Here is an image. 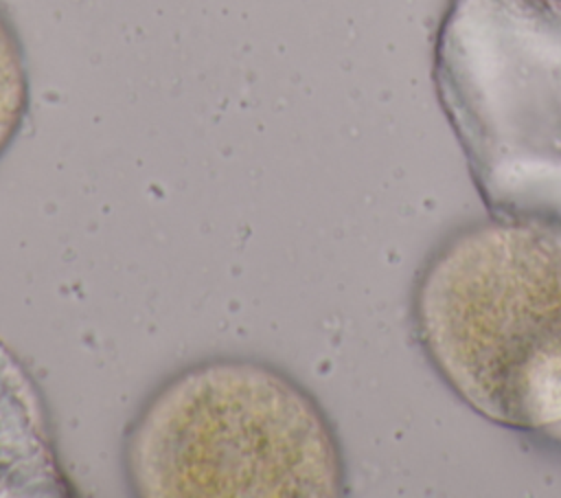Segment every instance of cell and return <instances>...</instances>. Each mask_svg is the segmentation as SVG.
I'll return each mask as SVG.
<instances>
[{
    "mask_svg": "<svg viewBox=\"0 0 561 498\" xmlns=\"http://www.w3.org/2000/svg\"><path fill=\"white\" fill-rule=\"evenodd\" d=\"M121 465L142 498H335L346 472L316 397L276 364L215 355L178 369L125 428Z\"/></svg>",
    "mask_w": 561,
    "mask_h": 498,
    "instance_id": "cell-1",
    "label": "cell"
},
{
    "mask_svg": "<svg viewBox=\"0 0 561 498\" xmlns=\"http://www.w3.org/2000/svg\"><path fill=\"white\" fill-rule=\"evenodd\" d=\"M414 318L451 391L508 428L561 423V224L504 215L425 265Z\"/></svg>",
    "mask_w": 561,
    "mask_h": 498,
    "instance_id": "cell-2",
    "label": "cell"
},
{
    "mask_svg": "<svg viewBox=\"0 0 561 498\" xmlns=\"http://www.w3.org/2000/svg\"><path fill=\"white\" fill-rule=\"evenodd\" d=\"M436 86L491 193H561V0H451Z\"/></svg>",
    "mask_w": 561,
    "mask_h": 498,
    "instance_id": "cell-3",
    "label": "cell"
},
{
    "mask_svg": "<svg viewBox=\"0 0 561 498\" xmlns=\"http://www.w3.org/2000/svg\"><path fill=\"white\" fill-rule=\"evenodd\" d=\"M61 485L42 399L0 344V494H61Z\"/></svg>",
    "mask_w": 561,
    "mask_h": 498,
    "instance_id": "cell-4",
    "label": "cell"
},
{
    "mask_svg": "<svg viewBox=\"0 0 561 498\" xmlns=\"http://www.w3.org/2000/svg\"><path fill=\"white\" fill-rule=\"evenodd\" d=\"M31 103V83L22 39L0 7V160L24 127Z\"/></svg>",
    "mask_w": 561,
    "mask_h": 498,
    "instance_id": "cell-5",
    "label": "cell"
}]
</instances>
